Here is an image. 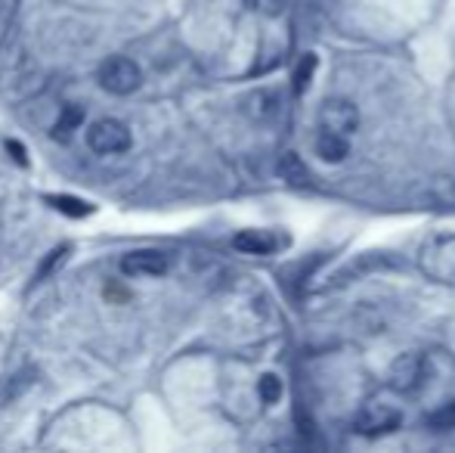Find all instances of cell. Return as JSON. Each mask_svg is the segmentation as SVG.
Returning <instances> with one entry per match:
<instances>
[{"label":"cell","mask_w":455,"mask_h":453,"mask_svg":"<svg viewBox=\"0 0 455 453\" xmlns=\"http://www.w3.org/2000/svg\"><path fill=\"white\" fill-rule=\"evenodd\" d=\"M96 81H100V87L106 93L127 97V93H133L143 85V72H140L137 62L127 60V56H108L100 66V72H96Z\"/></svg>","instance_id":"obj_1"},{"label":"cell","mask_w":455,"mask_h":453,"mask_svg":"<svg viewBox=\"0 0 455 453\" xmlns=\"http://www.w3.org/2000/svg\"><path fill=\"white\" fill-rule=\"evenodd\" d=\"M133 143L131 131H127L124 121L118 118H100L87 127V146L100 156H118V152H127Z\"/></svg>","instance_id":"obj_2"},{"label":"cell","mask_w":455,"mask_h":453,"mask_svg":"<svg viewBox=\"0 0 455 453\" xmlns=\"http://www.w3.org/2000/svg\"><path fill=\"white\" fill-rule=\"evenodd\" d=\"M319 127L331 133H341V137H350L360 127V109H356V103L341 97L325 100L323 109H319Z\"/></svg>","instance_id":"obj_3"},{"label":"cell","mask_w":455,"mask_h":453,"mask_svg":"<svg viewBox=\"0 0 455 453\" xmlns=\"http://www.w3.org/2000/svg\"><path fill=\"white\" fill-rule=\"evenodd\" d=\"M387 382L394 392L400 394H412L421 388V382H425V357L421 354H400L394 363H390L387 369Z\"/></svg>","instance_id":"obj_4"},{"label":"cell","mask_w":455,"mask_h":453,"mask_svg":"<svg viewBox=\"0 0 455 453\" xmlns=\"http://www.w3.org/2000/svg\"><path fill=\"white\" fill-rule=\"evenodd\" d=\"M171 271V258L158 248H137L121 258V273L124 277H162Z\"/></svg>","instance_id":"obj_5"},{"label":"cell","mask_w":455,"mask_h":453,"mask_svg":"<svg viewBox=\"0 0 455 453\" xmlns=\"http://www.w3.org/2000/svg\"><path fill=\"white\" fill-rule=\"evenodd\" d=\"M400 423H403L400 410L384 407V404H369V407H363V413L356 417V432L375 438V435H387V432H394Z\"/></svg>","instance_id":"obj_6"},{"label":"cell","mask_w":455,"mask_h":453,"mask_svg":"<svg viewBox=\"0 0 455 453\" xmlns=\"http://www.w3.org/2000/svg\"><path fill=\"white\" fill-rule=\"evenodd\" d=\"M347 152H350L347 137H341V133L323 131L316 137V156L323 158V162L338 165V162H344V158H347Z\"/></svg>","instance_id":"obj_7"},{"label":"cell","mask_w":455,"mask_h":453,"mask_svg":"<svg viewBox=\"0 0 455 453\" xmlns=\"http://www.w3.org/2000/svg\"><path fill=\"white\" fill-rule=\"evenodd\" d=\"M233 246L248 255H270L275 248V239L270 233H264V230H242L233 239Z\"/></svg>","instance_id":"obj_8"},{"label":"cell","mask_w":455,"mask_h":453,"mask_svg":"<svg viewBox=\"0 0 455 453\" xmlns=\"http://www.w3.org/2000/svg\"><path fill=\"white\" fill-rule=\"evenodd\" d=\"M245 112L251 115L254 121H267V118H275L279 112V97L270 91H258L254 97L245 100Z\"/></svg>","instance_id":"obj_9"},{"label":"cell","mask_w":455,"mask_h":453,"mask_svg":"<svg viewBox=\"0 0 455 453\" xmlns=\"http://www.w3.org/2000/svg\"><path fill=\"white\" fill-rule=\"evenodd\" d=\"M47 202L60 214H68V218H87V214H93L91 202L78 199V196H47Z\"/></svg>","instance_id":"obj_10"},{"label":"cell","mask_w":455,"mask_h":453,"mask_svg":"<svg viewBox=\"0 0 455 453\" xmlns=\"http://www.w3.org/2000/svg\"><path fill=\"white\" fill-rule=\"evenodd\" d=\"M81 121H84V112H81V106H66L62 115H60V121H56V127H53V137L56 140H68Z\"/></svg>","instance_id":"obj_11"},{"label":"cell","mask_w":455,"mask_h":453,"mask_svg":"<svg viewBox=\"0 0 455 453\" xmlns=\"http://www.w3.org/2000/svg\"><path fill=\"white\" fill-rule=\"evenodd\" d=\"M279 174L285 177L288 183H307V168L300 165V158L294 156V152H285V158L279 162Z\"/></svg>","instance_id":"obj_12"},{"label":"cell","mask_w":455,"mask_h":453,"mask_svg":"<svg viewBox=\"0 0 455 453\" xmlns=\"http://www.w3.org/2000/svg\"><path fill=\"white\" fill-rule=\"evenodd\" d=\"M313 72H316V56L304 53V60L298 62V72H294V93H307L313 81Z\"/></svg>","instance_id":"obj_13"},{"label":"cell","mask_w":455,"mask_h":453,"mask_svg":"<svg viewBox=\"0 0 455 453\" xmlns=\"http://www.w3.org/2000/svg\"><path fill=\"white\" fill-rule=\"evenodd\" d=\"M427 429H434V432H450L455 429V404H446V407H440V410H434V413H427Z\"/></svg>","instance_id":"obj_14"},{"label":"cell","mask_w":455,"mask_h":453,"mask_svg":"<svg viewBox=\"0 0 455 453\" xmlns=\"http://www.w3.org/2000/svg\"><path fill=\"white\" fill-rule=\"evenodd\" d=\"M258 394L264 404H275V400L282 398V379L275 373H264L258 382Z\"/></svg>","instance_id":"obj_15"},{"label":"cell","mask_w":455,"mask_h":453,"mask_svg":"<svg viewBox=\"0 0 455 453\" xmlns=\"http://www.w3.org/2000/svg\"><path fill=\"white\" fill-rule=\"evenodd\" d=\"M288 0H245V6L251 12H260V16H282L285 12Z\"/></svg>","instance_id":"obj_16"},{"label":"cell","mask_w":455,"mask_h":453,"mask_svg":"<svg viewBox=\"0 0 455 453\" xmlns=\"http://www.w3.org/2000/svg\"><path fill=\"white\" fill-rule=\"evenodd\" d=\"M6 150L12 152V162H16V165H28V156H25L22 143H16V140H6Z\"/></svg>","instance_id":"obj_17"},{"label":"cell","mask_w":455,"mask_h":453,"mask_svg":"<svg viewBox=\"0 0 455 453\" xmlns=\"http://www.w3.org/2000/svg\"><path fill=\"white\" fill-rule=\"evenodd\" d=\"M66 255H68V248H56V252H53V255H50V261H47V264H44V267H41V277H47V273H50V271H53V267H56V264H60V261H62V258H66Z\"/></svg>","instance_id":"obj_18"}]
</instances>
